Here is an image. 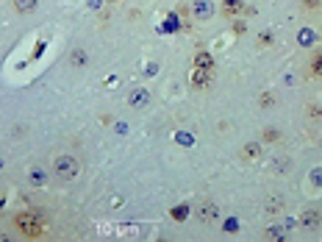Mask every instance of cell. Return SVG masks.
I'll use <instances>...</instances> for the list:
<instances>
[{
    "mask_svg": "<svg viewBox=\"0 0 322 242\" xmlns=\"http://www.w3.org/2000/svg\"><path fill=\"white\" fill-rule=\"evenodd\" d=\"M14 228H17L23 237H28V240H36V237H42V231H45V217L36 215V212H20V215L14 217Z\"/></svg>",
    "mask_w": 322,
    "mask_h": 242,
    "instance_id": "cell-1",
    "label": "cell"
},
{
    "mask_svg": "<svg viewBox=\"0 0 322 242\" xmlns=\"http://www.w3.org/2000/svg\"><path fill=\"white\" fill-rule=\"evenodd\" d=\"M56 175L64 178V181L75 178L78 175V162L72 159V156H59V159H56Z\"/></svg>",
    "mask_w": 322,
    "mask_h": 242,
    "instance_id": "cell-2",
    "label": "cell"
},
{
    "mask_svg": "<svg viewBox=\"0 0 322 242\" xmlns=\"http://www.w3.org/2000/svg\"><path fill=\"white\" fill-rule=\"evenodd\" d=\"M222 9L225 14H253V9H247L242 0H222Z\"/></svg>",
    "mask_w": 322,
    "mask_h": 242,
    "instance_id": "cell-3",
    "label": "cell"
},
{
    "mask_svg": "<svg viewBox=\"0 0 322 242\" xmlns=\"http://www.w3.org/2000/svg\"><path fill=\"white\" fill-rule=\"evenodd\" d=\"M36 9V0H14V11L17 14H28Z\"/></svg>",
    "mask_w": 322,
    "mask_h": 242,
    "instance_id": "cell-4",
    "label": "cell"
},
{
    "mask_svg": "<svg viewBox=\"0 0 322 242\" xmlns=\"http://www.w3.org/2000/svg\"><path fill=\"white\" fill-rule=\"evenodd\" d=\"M192 84H195V87H203V84H208V70L197 67L195 73H192Z\"/></svg>",
    "mask_w": 322,
    "mask_h": 242,
    "instance_id": "cell-5",
    "label": "cell"
},
{
    "mask_svg": "<svg viewBox=\"0 0 322 242\" xmlns=\"http://www.w3.org/2000/svg\"><path fill=\"white\" fill-rule=\"evenodd\" d=\"M258 153H261V147H258V145H253V142L242 147V159H247V162H250V159H258Z\"/></svg>",
    "mask_w": 322,
    "mask_h": 242,
    "instance_id": "cell-6",
    "label": "cell"
},
{
    "mask_svg": "<svg viewBox=\"0 0 322 242\" xmlns=\"http://www.w3.org/2000/svg\"><path fill=\"white\" fill-rule=\"evenodd\" d=\"M195 64H197V67H203V70H211L214 61H211V56H208V53H197V56H195Z\"/></svg>",
    "mask_w": 322,
    "mask_h": 242,
    "instance_id": "cell-7",
    "label": "cell"
},
{
    "mask_svg": "<svg viewBox=\"0 0 322 242\" xmlns=\"http://www.w3.org/2000/svg\"><path fill=\"white\" fill-rule=\"evenodd\" d=\"M311 73H314L317 78H322V53L311 56Z\"/></svg>",
    "mask_w": 322,
    "mask_h": 242,
    "instance_id": "cell-8",
    "label": "cell"
},
{
    "mask_svg": "<svg viewBox=\"0 0 322 242\" xmlns=\"http://www.w3.org/2000/svg\"><path fill=\"white\" fill-rule=\"evenodd\" d=\"M214 217H217V206H203V212H200V220H203V223H211Z\"/></svg>",
    "mask_w": 322,
    "mask_h": 242,
    "instance_id": "cell-9",
    "label": "cell"
},
{
    "mask_svg": "<svg viewBox=\"0 0 322 242\" xmlns=\"http://www.w3.org/2000/svg\"><path fill=\"white\" fill-rule=\"evenodd\" d=\"M195 9H197V14H200V17H208V14H211V3H208V0H206V3H203V0H197Z\"/></svg>",
    "mask_w": 322,
    "mask_h": 242,
    "instance_id": "cell-10",
    "label": "cell"
},
{
    "mask_svg": "<svg viewBox=\"0 0 322 242\" xmlns=\"http://www.w3.org/2000/svg\"><path fill=\"white\" fill-rule=\"evenodd\" d=\"M320 223V212H305L303 215V225H317Z\"/></svg>",
    "mask_w": 322,
    "mask_h": 242,
    "instance_id": "cell-11",
    "label": "cell"
},
{
    "mask_svg": "<svg viewBox=\"0 0 322 242\" xmlns=\"http://www.w3.org/2000/svg\"><path fill=\"white\" fill-rule=\"evenodd\" d=\"M189 215V206H175L172 209V220H186Z\"/></svg>",
    "mask_w": 322,
    "mask_h": 242,
    "instance_id": "cell-12",
    "label": "cell"
},
{
    "mask_svg": "<svg viewBox=\"0 0 322 242\" xmlns=\"http://www.w3.org/2000/svg\"><path fill=\"white\" fill-rule=\"evenodd\" d=\"M72 61H75V64H84V53H81V50H75V53H72Z\"/></svg>",
    "mask_w": 322,
    "mask_h": 242,
    "instance_id": "cell-13",
    "label": "cell"
}]
</instances>
